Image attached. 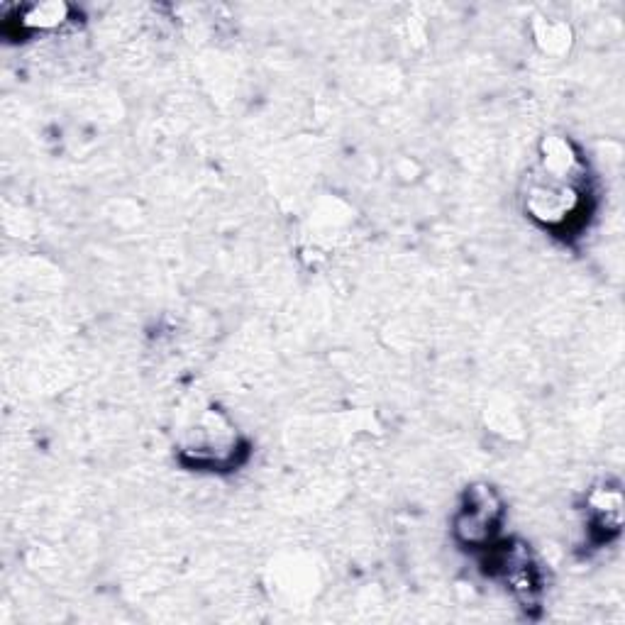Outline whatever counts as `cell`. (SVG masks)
Returning a JSON list of instances; mask_svg holds the SVG:
<instances>
[{
	"instance_id": "7a4b0ae2",
	"label": "cell",
	"mask_w": 625,
	"mask_h": 625,
	"mask_svg": "<svg viewBox=\"0 0 625 625\" xmlns=\"http://www.w3.org/2000/svg\"><path fill=\"white\" fill-rule=\"evenodd\" d=\"M69 15V8L66 5H57V3H44V5H32L27 8V13L22 15V25L32 27V30H49V27H57L62 25Z\"/></svg>"
},
{
	"instance_id": "6da1fadb",
	"label": "cell",
	"mask_w": 625,
	"mask_h": 625,
	"mask_svg": "<svg viewBox=\"0 0 625 625\" xmlns=\"http://www.w3.org/2000/svg\"><path fill=\"white\" fill-rule=\"evenodd\" d=\"M496 518H499V508L494 503V494L489 489H477L469 496V506L459 516L457 533L469 545H479V542L489 540Z\"/></svg>"
}]
</instances>
